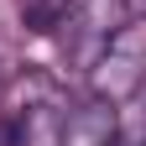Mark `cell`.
<instances>
[{
	"label": "cell",
	"instance_id": "2",
	"mask_svg": "<svg viewBox=\"0 0 146 146\" xmlns=\"http://www.w3.org/2000/svg\"><path fill=\"white\" fill-rule=\"evenodd\" d=\"M110 141H115V115H110V104L94 99V110L63 115V136H58V146H110Z\"/></svg>",
	"mask_w": 146,
	"mask_h": 146
},
{
	"label": "cell",
	"instance_id": "1",
	"mask_svg": "<svg viewBox=\"0 0 146 146\" xmlns=\"http://www.w3.org/2000/svg\"><path fill=\"white\" fill-rule=\"evenodd\" d=\"M146 84V16H131L125 26H115L104 36L99 58H94V73H89V89H94L99 104H125L136 99Z\"/></svg>",
	"mask_w": 146,
	"mask_h": 146
}]
</instances>
